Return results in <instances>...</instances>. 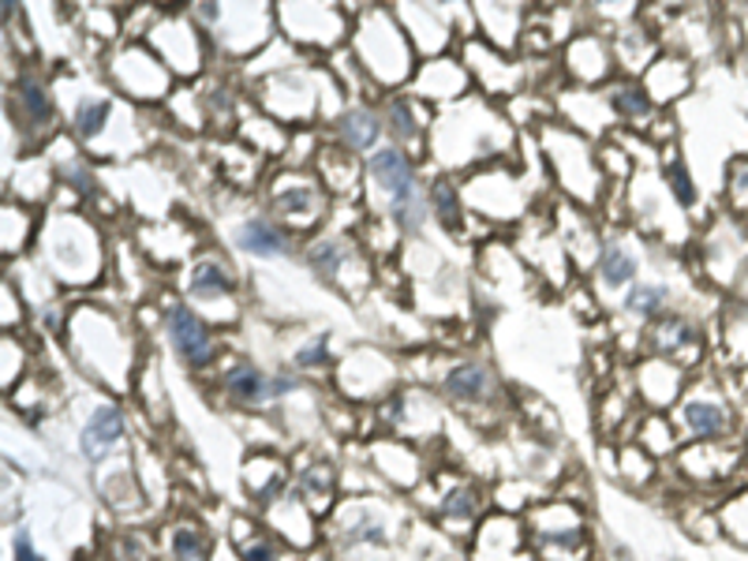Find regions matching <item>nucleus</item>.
<instances>
[{"label": "nucleus", "mask_w": 748, "mask_h": 561, "mask_svg": "<svg viewBox=\"0 0 748 561\" xmlns=\"http://www.w3.org/2000/svg\"><path fill=\"white\" fill-rule=\"evenodd\" d=\"M490 389H495V378L484 363H457L446 374V393L465 405H479V401H490Z\"/></svg>", "instance_id": "5"}, {"label": "nucleus", "mask_w": 748, "mask_h": 561, "mask_svg": "<svg viewBox=\"0 0 748 561\" xmlns=\"http://www.w3.org/2000/svg\"><path fill=\"white\" fill-rule=\"evenodd\" d=\"M64 176L72 180V187H79V191H91L94 176L83 169V165H64Z\"/></svg>", "instance_id": "27"}, {"label": "nucleus", "mask_w": 748, "mask_h": 561, "mask_svg": "<svg viewBox=\"0 0 748 561\" xmlns=\"http://www.w3.org/2000/svg\"><path fill=\"white\" fill-rule=\"evenodd\" d=\"M666 180H671L674 195H677V202H682V206H693V202H696V187H693V180H688V173H685V165H682V162H671V165H666Z\"/></svg>", "instance_id": "23"}, {"label": "nucleus", "mask_w": 748, "mask_h": 561, "mask_svg": "<svg viewBox=\"0 0 748 561\" xmlns=\"http://www.w3.org/2000/svg\"><path fill=\"white\" fill-rule=\"evenodd\" d=\"M232 289V278L221 262H199L191 270V292L195 297H225Z\"/></svg>", "instance_id": "12"}, {"label": "nucleus", "mask_w": 748, "mask_h": 561, "mask_svg": "<svg viewBox=\"0 0 748 561\" xmlns=\"http://www.w3.org/2000/svg\"><path fill=\"white\" fill-rule=\"evenodd\" d=\"M389 124H393V132L401 135V139H416V116H412V105L405 102V97H397V102L389 105Z\"/></svg>", "instance_id": "22"}, {"label": "nucleus", "mask_w": 748, "mask_h": 561, "mask_svg": "<svg viewBox=\"0 0 748 561\" xmlns=\"http://www.w3.org/2000/svg\"><path fill=\"white\" fill-rule=\"evenodd\" d=\"M297 363H300V367H322V363H326V337L311 341L308 349L297 356Z\"/></svg>", "instance_id": "26"}, {"label": "nucleus", "mask_w": 748, "mask_h": 561, "mask_svg": "<svg viewBox=\"0 0 748 561\" xmlns=\"http://www.w3.org/2000/svg\"><path fill=\"white\" fill-rule=\"evenodd\" d=\"M314 561H330V558H314Z\"/></svg>", "instance_id": "28"}, {"label": "nucleus", "mask_w": 748, "mask_h": 561, "mask_svg": "<svg viewBox=\"0 0 748 561\" xmlns=\"http://www.w3.org/2000/svg\"><path fill=\"white\" fill-rule=\"evenodd\" d=\"M278 206L284 214H297V218H303V214L314 210V191H311V187H292V191L281 195Z\"/></svg>", "instance_id": "24"}, {"label": "nucleus", "mask_w": 748, "mask_h": 561, "mask_svg": "<svg viewBox=\"0 0 748 561\" xmlns=\"http://www.w3.org/2000/svg\"><path fill=\"white\" fill-rule=\"evenodd\" d=\"M378 132H382L378 116L367 110H349L341 116V139L344 146H352V150H371Z\"/></svg>", "instance_id": "9"}, {"label": "nucleus", "mask_w": 748, "mask_h": 561, "mask_svg": "<svg viewBox=\"0 0 748 561\" xmlns=\"http://www.w3.org/2000/svg\"><path fill=\"white\" fill-rule=\"evenodd\" d=\"M165 326H169V341L187 367H206L214 360V341L206 322L184 303H173L169 314H165Z\"/></svg>", "instance_id": "2"}, {"label": "nucleus", "mask_w": 748, "mask_h": 561, "mask_svg": "<svg viewBox=\"0 0 748 561\" xmlns=\"http://www.w3.org/2000/svg\"><path fill=\"white\" fill-rule=\"evenodd\" d=\"M236 554L240 561H281V543L266 531H251V536L236 539Z\"/></svg>", "instance_id": "15"}, {"label": "nucleus", "mask_w": 748, "mask_h": 561, "mask_svg": "<svg viewBox=\"0 0 748 561\" xmlns=\"http://www.w3.org/2000/svg\"><path fill=\"white\" fill-rule=\"evenodd\" d=\"M430 202H435L438 221L449 225V229H457V221H460V199H457V191H453L446 180L430 184Z\"/></svg>", "instance_id": "18"}, {"label": "nucleus", "mask_w": 748, "mask_h": 561, "mask_svg": "<svg viewBox=\"0 0 748 561\" xmlns=\"http://www.w3.org/2000/svg\"><path fill=\"white\" fill-rule=\"evenodd\" d=\"M685 427L693 430L696 438L711 441L718 435H726L730 416H726V408L715 405V401H688V405H685Z\"/></svg>", "instance_id": "7"}, {"label": "nucleus", "mask_w": 748, "mask_h": 561, "mask_svg": "<svg viewBox=\"0 0 748 561\" xmlns=\"http://www.w3.org/2000/svg\"><path fill=\"white\" fill-rule=\"evenodd\" d=\"M536 547L543 550L547 561H573L588 550V531L580 520H573V524H554L550 531H539Z\"/></svg>", "instance_id": "6"}, {"label": "nucleus", "mask_w": 748, "mask_h": 561, "mask_svg": "<svg viewBox=\"0 0 748 561\" xmlns=\"http://www.w3.org/2000/svg\"><path fill=\"white\" fill-rule=\"evenodd\" d=\"M225 389H229L232 401H240V405H266V401L281 397V393L297 389V382L292 378H266L259 367H251V363H236V367L225 371Z\"/></svg>", "instance_id": "3"}, {"label": "nucleus", "mask_w": 748, "mask_h": 561, "mask_svg": "<svg viewBox=\"0 0 748 561\" xmlns=\"http://www.w3.org/2000/svg\"><path fill=\"white\" fill-rule=\"evenodd\" d=\"M341 259H344V251H341V243H333V240H322V243H314V248H311V266L319 273H326V278L337 273Z\"/></svg>", "instance_id": "20"}, {"label": "nucleus", "mask_w": 748, "mask_h": 561, "mask_svg": "<svg viewBox=\"0 0 748 561\" xmlns=\"http://www.w3.org/2000/svg\"><path fill=\"white\" fill-rule=\"evenodd\" d=\"M169 550H173V561H206L210 558V539H206L195 524H184L173 531Z\"/></svg>", "instance_id": "13"}, {"label": "nucleus", "mask_w": 748, "mask_h": 561, "mask_svg": "<svg viewBox=\"0 0 748 561\" xmlns=\"http://www.w3.org/2000/svg\"><path fill=\"white\" fill-rule=\"evenodd\" d=\"M636 273V259L628 254L622 243H606L603 251V281L610 284V289H622V284L633 281Z\"/></svg>", "instance_id": "14"}, {"label": "nucleus", "mask_w": 748, "mask_h": 561, "mask_svg": "<svg viewBox=\"0 0 748 561\" xmlns=\"http://www.w3.org/2000/svg\"><path fill=\"white\" fill-rule=\"evenodd\" d=\"M663 297H666V292L655 289V284H647V289H633V292H628V311L644 314V319H647V314H655L658 308H663Z\"/></svg>", "instance_id": "21"}, {"label": "nucleus", "mask_w": 748, "mask_h": 561, "mask_svg": "<svg viewBox=\"0 0 748 561\" xmlns=\"http://www.w3.org/2000/svg\"><path fill=\"white\" fill-rule=\"evenodd\" d=\"M15 94H19V105L27 110V116H31L34 124H49V91H45V83L38 75H19L15 79Z\"/></svg>", "instance_id": "11"}, {"label": "nucleus", "mask_w": 748, "mask_h": 561, "mask_svg": "<svg viewBox=\"0 0 748 561\" xmlns=\"http://www.w3.org/2000/svg\"><path fill=\"white\" fill-rule=\"evenodd\" d=\"M110 121V102H83L75 110V135H83V139H94L97 132Z\"/></svg>", "instance_id": "17"}, {"label": "nucleus", "mask_w": 748, "mask_h": 561, "mask_svg": "<svg viewBox=\"0 0 748 561\" xmlns=\"http://www.w3.org/2000/svg\"><path fill=\"white\" fill-rule=\"evenodd\" d=\"M121 435H124V412L116 405H102L83 427V435H79V446H83L86 460H102L105 453L121 441Z\"/></svg>", "instance_id": "4"}, {"label": "nucleus", "mask_w": 748, "mask_h": 561, "mask_svg": "<svg viewBox=\"0 0 748 561\" xmlns=\"http://www.w3.org/2000/svg\"><path fill=\"white\" fill-rule=\"evenodd\" d=\"M300 498H303V506H308V509H326L330 498H333L330 471L319 468V476H314V471H308V476H303V484H300Z\"/></svg>", "instance_id": "16"}, {"label": "nucleus", "mask_w": 748, "mask_h": 561, "mask_svg": "<svg viewBox=\"0 0 748 561\" xmlns=\"http://www.w3.org/2000/svg\"><path fill=\"white\" fill-rule=\"evenodd\" d=\"M12 561H45L34 550V539H31V531H27V528H19L12 536Z\"/></svg>", "instance_id": "25"}, {"label": "nucleus", "mask_w": 748, "mask_h": 561, "mask_svg": "<svg viewBox=\"0 0 748 561\" xmlns=\"http://www.w3.org/2000/svg\"><path fill=\"white\" fill-rule=\"evenodd\" d=\"M622 561H628V558H622Z\"/></svg>", "instance_id": "29"}, {"label": "nucleus", "mask_w": 748, "mask_h": 561, "mask_svg": "<svg viewBox=\"0 0 748 561\" xmlns=\"http://www.w3.org/2000/svg\"><path fill=\"white\" fill-rule=\"evenodd\" d=\"M371 176L374 184H382V191L389 195L393 202V218L405 232H416L423 225V199L416 191V173H412V162L397 146H386L371 157Z\"/></svg>", "instance_id": "1"}, {"label": "nucleus", "mask_w": 748, "mask_h": 561, "mask_svg": "<svg viewBox=\"0 0 748 561\" xmlns=\"http://www.w3.org/2000/svg\"><path fill=\"white\" fill-rule=\"evenodd\" d=\"M610 105H614L622 116H644L647 110H652L644 86H617V91H610Z\"/></svg>", "instance_id": "19"}, {"label": "nucleus", "mask_w": 748, "mask_h": 561, "mask_svg": "<svg viewBox=\"0 0 748 561\" xmlns=\"http://www.w3.org/2000/svg\"><path fill=\"white\" fill-rule=\"evenodd\" d=\"M476 517H479V495L476 487L468 484L453 487L449 495L438 501V520H446V524H471Z\"/></svg>", "instance_id": "10"}, {"label": "nucleus", "mask_w": 748, "mask_h": 561, "mask_svg": "<svg viewBox=\"0 0 748 561\" xmlns=\"http://www.w3.org/2000/svg\"><path fill=\"white\" fill-rule=\"evenodd\" d=\"M236 240H240V248L243 251H251V254H284V236H281V229L278 225H270V221H262V218H254V221H243L240 229H236Z\"/></svg>", "instance_id": "8"}]
</instances>
